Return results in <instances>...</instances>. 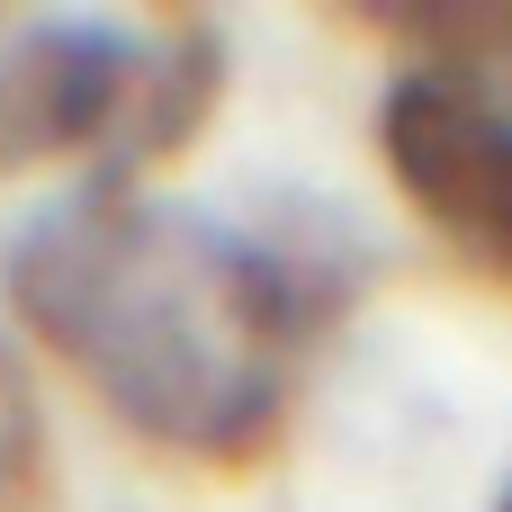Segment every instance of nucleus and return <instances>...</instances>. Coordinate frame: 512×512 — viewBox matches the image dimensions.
I'll return each mask as SVG.
<instances>
[{
    "label": "nucleus",
    "mask_w": 512,
    "mask_h": 512,
    "mask_svg": "<svg viewBox=\"0 0 512 512\" xmlns=\"http://www.w3.org/2000/svg\"><path fill=\"white\" fill-rule=\"evenodd\" d=\"M216 90H225V36H216L207 18H180V27H162V36H144V90H135L126 135H117V162H126V171H108V180H135V162L180 153V144L207 126Z\"/></svg>",
    "instance_id": "4"
},
{
    "label": "nucleus",
    "mask_w": 512,
    "mask_h": 512,
    "mask_svg": "<svg viewBox=\"0 0 512 512\" xmlns=\"http://www.w3.org/2000/svg\"><path fill=\"white\" fill-rule=\"evenodd\" d=\"M396 45H414V72H450L512 108V0H441V9H378Z\"/></svg>",
    "instance_id": "5"
},
{
    "label": "nucleus",
    "mask_w": 512,
    "mask_h": 512,
    "mask_svg": "<svg viewBox=\"0 0 512 512\" xmlns=\"http://www.w3.org/2000/svg\"><path fill=\"white\" fill-rule=\"evenodd\" d=\"M504 512H512V495H504Z\"/></svg>",
    "instance_id": "7"
},
{
    "label": "nucleus",
    "mask_w": 512,
    "mask_h": 512,
    "mask_svg": "<svg viewBox=\"0 0 512 512\" xmlns=\"http://www.w3.org/2000/svg\"><path fill=\"white\" fill-rule=\"evenodd\" d=\"M144 90V36L126 18H27L0 36V171H36L126 135Z\"/></svg>",
    "instance_id": "3"
},
{
    "label": "nucleus",
    "mask_w": 512,
    "mask_h": 512,
    "mask_svg": "<svg viewBox=\"0 0 512 512\" xmlns=\"http://www.w3.org/2000/svg\"><path fill=\"white\" fill-rule=\"evenodd\" d=\"M378 153L405 207L477 270L512 288V108L450 81V72H396L378 99Z\"/></svg>",
    "instance_id": "2"
},
{
    "label": "nucleus",
    "mask_w": 512,
    "mask_h": 512,
    "mask_svg": "<svg viewBox=\"0 0 512 512\" xmlns=\"http://www.w3.org/2000/svg\"><path fill=\"white\" fill-rule=\"evenodd\" d=\"M0 297L144 450L180 468H252L279 441L306 333L351 279L288 234H243L135 180H90L0 243Z\"/></svg>",
    "instance_id": "1"
},
{
    "label": "nucleus",
    "mask_w": 512,
    "mask_h": 512,
    "mask_svg": "<svg viewBox=\"0 0 512 512\" xmlns=\"http://www.w3.org/2000/svg\"><path fill=\"white\" fill-rule=\"evenodd\" d=\"M27 459H36V414H27V396H18V378L0 369V495L27 477Z\"/></svg>",
    "instance_id": "6"
}]
</instances>
